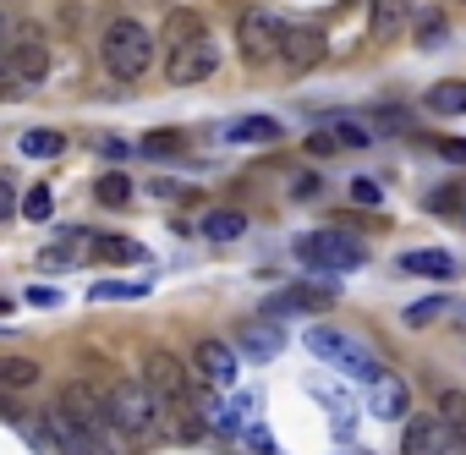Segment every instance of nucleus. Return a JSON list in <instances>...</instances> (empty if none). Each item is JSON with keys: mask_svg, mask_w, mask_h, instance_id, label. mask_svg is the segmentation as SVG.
Wrapping results in <instances>:
<instances>
[{"mask_svg": "<svg viewBox=\"0 0 466 455\" xmlns=\"http://www.w3.org/2000/svg\"><path fill=\"white\" fill-rule=\"evenodd\" d=\"M99 61H105V72L116 83H137L154 66V34L143 23H132V17H116L105 28V39H99Z\"/></svg>", "mask_w": 466, "mask_h": 455, "instance_id": "f257e3e1", "label": "nucleus"}, {"mask_svg": "<svg viewBox=\"0 0 466 455\" xmlns=\"http://www.w3.org/2000/svg\"><path fill=\"white\" fill-rule=\"evenodd\" d=\"M45 77H50V50H45V39H39L34 28L12 34L6 56H0V99H28L34 88H45Z\"/></svg>", "mask_w": 466, "mask_h": 455, "instance_id": "f03ea898", "label": "nucleus"}, {"mask_svg": "<svg viewBox=\"0 0 466 455\" xmlns=\"http://www.w3.org/2000/svg\"><path fill=\"white\" fill-rule=\"evenodd\" d=\"M105 411L116 417V428L127 433V444H132V450L154 444V433H159V411H154L148 384H137V379H116V384L105 389Z\"/></svg>", "mask_w": 466, "mask_h": 455, "instance_id": "7ed1b4c3", "label": "nucleus"}, {"mask_svg": "<svg viewBox=\"0 0 466 455\" xmlns=\"http://www.w3.org/2000/svg\"><path fill=\"white\" fill-rule=\"evenodd\" d=\"M308 351L319 357V362H335L340 373H351V379H379L384 368H379V357L357 340V335H346V329H329V324H313L308 329Z\"/></svg>", "mask_w": 466, "mask_h": 455, "instance_id": "20e7f679", "label": "nucleus"}, {"mask_svg": "<svg viewBox=\"0 0 466 455\" xmlns=\"http://www.w3.org/2000/svg\"><path fill=\"white\" fill-rule=\"evenodd\" d=\"M297 258L308 264V269H329V275H346V269H362L368 264V248L357 242V237H346V231H308L302 242H297Z\"/></svg>", "mask_w": 466, "mask_h": 455, "instance_id": "39448f33", "label": "nucleus"}, {"mask_svg": "<svg viewBox=\"0 0 466 455\" xmlns=\"http://www.w3.org/2000/svg\"><path fill=\"white\" fill-rule=\"evenodd\" d=\"M280 39H286V23L269 17V12H248L242 28H237V50H242L248 66H269V61H280Z\"/></svg>", "mask_w": 466, "mask_h": 455, "instance_id": "423d86ee", "label": "nucleus"}, {"mask_svg": "<svg viewBox=\"0 0 466 455\" xmlns=\"http://www.w3.org/2000/svg\"><path fill=\"white\" fill-rule=\"evenodd\" d=\"M214 72H219V45H214L208 34L176 45L170 61H165V77H170L176 88H192V83H203V77H214Z\"/></svg>", "mask_w": 466, "mask_h": 455, "instance_id": "0eeeda50", "label": "nucleus"}, {"mask_svg": "<svg viewBox=\"0 0 466 455\" xmlns=\"http://www.w3.org/2000/svg\"><path fill=\"white\" fill-rule=\"evenodd\" d=\"M324 50H329V39H324L319 28L286 23V39H280V66H286V72H313V66L324 61Z\"/></svg>", "mask_w": 466, "mask_h": 455, "instance_id": "6e6552de", "label": "nucleus"}, {"mask_svg": "<svg viewBox=\"0 0 466 455\" xmlns=\"http://www.w3.org/2000/svg\"><path fill=\"white\" fill-rule=\"evenodd\" d=\"M368 411L379 417V422H395V417H406L411 411V389H406V379L400 373H379V379H368Z\"/></svg>", "mask_w": 466, "mask_h": 455, "instance_id": "1a4fd4ad", "label": "nucleus"}, {"mask_svg": "<svg viewBox=\"0 0 466 455\" xmlns=\"http://www.w3.org/2000/svg\"><path fill=\"white\" fill-rule=\"evenodd\" d=\"M340 291L335 286H286L280 297H269V318H297V313H324Z\"/></svg>", "mask_w": 466, "mask_h": 455, "instance_id": "9d476101", "label": "nucleus"}, {"mask_svg": "<svg viewBox=\"0 0 466 455\" xmlns=\"http://www.w3.org/2000/svg\"><path fill=\"white\" fill-rule=\"evenodd\" d=\"M450 444V422L444 417H411L400 433V455H444Z\"/></svg>", "mask_w": 466, "mask_h": 455, "instance_id": "9b49d317", "label": "nucleus"}, {"mask_svg": "<svg viewBox=\"0 0 466 455\" xmlns=\"http://www.w3.org/2000/svg\"><path fill=\"white\" fill-rule=\"evenodd\" d=\"M83 258H94V231H61V237L39 253L45 269H77Z\"/></svg>", "mask_w": 466, "mask_h": 455, "instance_id": "f8f14e48", "label": "nucleus"}, {"mask_svg": "<svg viewBox=\"0 0 466 455\" xmlns=\"http://www.w3.org/2000/svg\"><path fill=\"white\" fill-rule=\"evenodd\" d=\"M198 373H203L214 389H230V384H237V351L219 346V340H203V346H198Z\"/></svg>", "mask_w": 466, "mask_h": 455, "instance_id": "ddd939ff", "label": "nucleus"}, {"mask_svg": "<svg viewBox=\"0 0 466 455\" xmlns=\"http://www.w3.org/2000/svg\"><path fill=\"white\" fill-rule=\"evenodd\" d=\"M242 357L248 362H275L280 351H286V335H280V324H269V318H258V324H248L242 329Z\"/></svg>", "mask_w": 466, "mask_h": 455, "instance_id": "4468645a", "label": "nucleus"}, {"mask_svg": "<svg viewBox=\"0 0 466 455\" xmlns=\"http://www.w3.org/2000/svg\"><path fill=\"white\" fill-rule=\"evenodd\" d=\"M225 137H230V143H280L286 126H280L275 116H237V121L225 126Z\"/></svg>", "mask_w": 466, "mask_h": 455, "instance_id": "2eb2a0df", "label": "nucleus"}, {"mask_svg": "<svg viewBox=\"0 0 466 455\" xmlns=\"http://www.w3.org/2000/svg\"><path fill=\"white\" fill-rule=\"evenodd\" d=\"M368 23H373L379 39L400 34V28L411 23V0H368Z\"/></svg>", "mask_w": 466, "mask_h": 455, "instance_id": "dca6fc26", "label": "nucleus"}, {"mask_svg": "<svg viewBox=\"0 0 466 455\" xmlns=\"http://www.w3.org/2000/svg\"><path fill=\"white\" fill-rule=\"evenodd\" d=\"M203 237H208V242H237V237H248V214H237V208L203 214Z\"/></svg>", "mask_w": 466, "mask_h": 455, "instance_id": "f3484780", "label": "nucleus"}, {"mask_svg": "<svg viewBox=\"0 0 466 455\" xmlns=\"http://www.w3.org/2000/svg\"><path fill=\"white\" fill-rule=\"evenodd\" d=\"M308 389L329 406V417H335V428H340V433H351V428H357V411H351V395H346V389H329L324 379H313Z\"/></svg>", "mask_w": 466, "mask_h": 455, "instance_id": "a211bd4d", "label": "nucleus"}, {"mask_svg": "<svg viewBox=\"0 0 466 455\" xmlns=\"http://www.w3.org/2000/svg\"><path fill=\"white\" fill-rule=\"evenodd\" d=\"M406 275H433V280H455V258L450 253H406L400 258Z\"/></svg>", "mask_w": 466, "mask_h": 455, "instance_id": "6ab92c4d", "label": "nucleus"}, {"mask_svg": "<svg viewBox=\"0 0 466 455\" xmlns=\"http://www.w3.org/2000/svg\"><path fill=\"white\" fill-rule=\"evenodd\" d=\"M34 384H39L34 357H0V389H34Z\"/></svg>", "mask_w": 466, "mask_h": 455, "instance_id": "aec40b11", "label": "nucleus"}, {"mask_svg": "<svg viewBox=\"0 0 466 455\" xmlns=\"http://www.w3.org/2000/svg\"><path fill=\"white\" fill-rule=\"evenodd\" d=\"M428 110L433 116H466V83H433L428 88Z\"/></svg>", "mask_w": 466, "mask_h": 455, "instance_id": "412c9836", "label": "nucleus"}, {"mask_svg": "<svg viewBox=\"0 0 466 455\" xmlns=\"http://www.w3.org/2000/svg\"><path fill=\"white\" fill-rule=\"evenodd\" d=\"M203 34V17L198 12H187V6H176L170 17H165V45L176 50V45H187V39H198Z\"/></svg>", "mask_w": 466, "mask_h": 455, "instance_id": "4be33fe9", "label": "nucleus"}, {"mask_svg": "<svg viewBox=\"0 0 466 455\" xmlns=\"http://www.w3.org/2000/svg\"><path fill=\"white\" fill-rule=\"evenodd\" d=\"M28 159H56V154H66V137L61 132H45V126H34V132H23V143H17Z\"/></svg>", "mask_w": 466, "mask_h": 455, "instance_id": "5701e85b", "label": "nucleus"}, {"mask_svg": "<svg viewBox=\"0 0 466 455\" xmlns=\"http://www.w3.org/2000/svg\"><path fill=\"white\" fill-rule=\"evenodd\" d=\"M94 258H105V264H137L143 248L132 237H94Z\"/></svg>", "mask_w": 466, "mask_h": 455, "instance_id": "b1692460", "label": "nucleus"}, {"mask_svg": "<svg viewBox=\"0 0 466 455\" xmlns=\"http://www.w3.org/2000/svg\"><path fill=\"white\" fill-rule=\"evenodd\" d=\"M88 297L94 302H137V297H148V286L143 280H99Z\"/></svg>", "mask_w": 466, "mask_h": 455, "instance_id": "393cba45", "label": "nucleus"}, {"mask_svg": "<svg viewBox=\"0 0 466 455\" xmlns=\"http://www.w3.org/2000/svg\"><path fill=\"white\" fill-rule=\"evenodd\" d=\"M411 39H417V50H439V45L450 39V23H444L439 12H422V17H417V34H411Z\"/></svg>", "mask_w": 466, "mask_h": 455, "instance_id": "a878e982", "label": "nucleus"}, {"mask_svg": "<svg viewBox=\"0 0 466 455\" xmlns=\"http://www.w3.org/2000/svg\"><path fill=\"white\" fill-rule=\"evenodd\" d=\"M94 197H99V203H110V208H116V203H127V197H132V176L105 170V176L94 181Z\"/></svg>", "mask_w": 466, "mask_h": 455, "instance_id": "bb28decb", "label": "nucleus"}, {"mask_svg": "<svg viewBox=\"0 0 466 455\" xmlns=\"http://www.w3.org/2000/svg\"><path fill=\"white\" fill-rule=\"evenodd\" d=\"M143 154H154V159H159V154L176 159V154H187V137H181V132H148V137H143Z\"/></svg>", "mask_w": 466, "mask_h": 455, "instance_id": "cd10ccee", "label": "nucleus"}, {"mask_svg": "<svg viewBox=\"0 0 466 455\" xmlns=\"http://www.w3.org/2000/svg\"><path fill=\"white\" fill-rule=\"evenodd\" d=\"M17 214H28V219H50L56 214V192L39 181V187H28V197H23V208Z\"/></svg>", "mask_w": 466, "mask_h": 455, "instance_id": "c85d7f7f", "label": "nucleus"}, {"mask_svg": "<svg viewBox=\"0 0 466 455\" xmlns=\"http://www.w3.org/2000/svg\"><path fill=\"white\" fill-rule=\"evenodd\" d=\"M439 417L450 422V433H466V395L461 389H444L439 395Z\"/></svg>", "mask_w": 466, "mask_h": 455, "instance_id": "c756f323", "label": "nucleus"}, {"mask_svg": "<svg viewBox=\"0 0 466 455\" xmlns=\"http://www.w3.org/2000/svg\"><path fill=\"white\" fill-rule=\"evenodd\" d=\"M422 143H428L433 154H444L450 165H466V137H439V132H428Z\"/></svg>", "mask_w": 466, "mask_h": 455, "instance_id": "7c9ffc66", "label": "nucleus"}, {"mask_svg": "<svg viewBox=\"0 0 466 455\" xmlns=\"http://www.w3.org/2000/svg\"><path fill=\"white\" fill-rule=\"evenodd\" d=\"M444 308H450L444 297H428V302H417V308H406V324H411V329H422V324H433V318H439Z\"/></svg>", "mask_w": 466, "mask_h": 455, "instance_id": "2f4dec72", "label": "nucleus"}, {"mask_svg": "<svg viewBox=\"0 0 466 455\" xmlns=\"http://www.w3.org/2000/svg\"><path fill=\"white\" fill-rule=\"evenodd\" d=\"M23 208V197H17V181L6 176V170H0V219H12Z\"/></svg>", "mask_w": 466, "mask_h": 455, "instance_id": "473e14b6", "label": "nucleus"}, {"mask_svg": "<svg viewBox=\"0 0 466 455\" xmlns=\"http://www.w3.org/2000/svg\"><path fill=\"white\" fill-rule=\"evenodd\" d=\"M351 197H357L362 208H379V203H384V192H379V187H373L368 176H357V181H351Z\"/></svg>", "mask_w": 466, "mask_h": 455, "instance_id": "72a5a7b5", "label": "nucleus"}, {"mask_svg": "<svg viewBox=\"0 0 466 455\" xmlns=\"http://www.w3.org/2000/svg\"><path fill=\"white\" fill-rule=\"evenodd\" d=\"M335 148H340L335 132H313V137H308V154H335Z\"/></svg>", "mask_w": 466, "mask_h": 455, "instance_id": "f704fd0d", "label": "nucleus"}, {"mask_svg": "<svg viewBox=\"0 0 466 455\" xmlns=\"http://www.w3.org/2000/svg\"><path fill=\"white\" fill-rule=\"evenodd\" d=\"M455 203H461V192H455V187H439V192H433V214H450Z\"/></svg>", "mask_w": 466, "mask_h": 455, "instance_id": "c9c22d12", "label": "nucleus"}, {"mask_svg": "<svg viewBox=\"0 0 466 455\" xmlns=\"http://www.w3.org/2000/svg\"><path fill=\"white\" fill-rule=\"evenodd\" d=\"M28 302H34V308H56V302H61V297H56V291H50V286H34V291H28Z\"/></svg>", "mask_w": 466, "mask_h": 455, "instance_id": "e433bc0d", "label": "nucleus"}, {"mask_svg": "<svg viewBox=\"0 0 466 455\" xmlns=\"http://www.w3.org/2000/svg\"><path fill=\"white\" fill-rule=\"evenodd\" d=\"M99 154H105V159H127V143H121V137H105Z\"/></svg>", "mask_w": 466, "mask_h": 455, "instance_id": "4c0bfd02", "label": "nucleus"}, {"mask_svg": "<svg viewBox=\"0 0 466 455\" xmlns=\"http://www.w3.org/2000/svg\"><path fill=\"white\" fill-rule=\"evenodd\" d=\"M291 192H297V197H308V192H319V181H313V176H297V181H291Z\"/></svg>", "mask_w": 466, "mask_h": 455, "instance_id": "58836bf2", "label": "nucleus"}, {"mask_svg": "<svg viewBox=\"0 0 466 455\" xmlns=\"http://www.w3.org/2000/svg\"><path fill=\"white\" fill-rule=\"evenodd\" d=\"M6 45H12V23H6V12H0V56H6Z\"/></svg>", "mask_w": 466, "mask_h": 455, "instance_id": "ea45409f", "label": "nucleus"}, {"mask_svg": "<svg viewBox=\"0 0 466 455\" xmlns=\"http://www.w3.org/2000/svg\"><path fill=\"white\" fill-rule=\"evenodd\" d=\"M455 324H461V329H466V308H455Z\"/></svg>", "mask_w": 466, "mask_h": 455, "instance_id": "a19ab883", "label": "nucleus"}, {"mask_svg": "<svg viewBox=\"0 0 466 455\" xmlns=\"http://www.w3.org/2000/svg\"><path fill=\"white\" fill-rule=\"evenodd\" d=\"M340 455H368V450H340Z\"/></svg>", "mask_w": 466, "mask_h": 455, "instance_id": "79ce46f5", "label": "nucleus"}, {"mask_svg": "<svg viewBox=\"0 0 466 455\" xmlns=\"http://www.w3.org/2000/svg\"><path fill=\"white\" fill-rule=\"evenodd\" d=\"M444 455H455V450H444Z\"/></svg>", "mask_w": 466, "mask_h": 455, "instance_id": "37998d69", "label": "nucleus"}]
</instances>
